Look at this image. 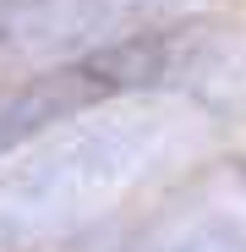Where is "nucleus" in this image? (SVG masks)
<instances>
[{"label":"nucleus","instance_id":"f257e3e1","mask_svg":"<svg viewBox=\"0 0 246 252\" xmlns=\"http://www.w3.org/2000/svg\"><path fill=\"white\" fill-rule=\"evenodd\" d=\"M197 137L202 110L175 99L93 110L88 121L44 137L22 164L0 170V252H44L104 225L164 164L191 154Z\"/></svg>","mask_w":246,"mask_h":252},{"label":"nucleus","instance_id":"f03ea898","mask_svg":"<svg viewBox=\"0 0 246 252\" xmlns=\"http://www.w3.org/2000/svg\"><path fill=\"white\" fill-rule=\"evenodd\" d=\"M115 99H175L202 115L246 110V28L235 22H164L82 55Z\"/></svg>","mask_w":246,"mask_h":252},{"label":"nucleus","instance_id":"7ed1b4c3","mask_svg":"<svg viewBox=\"0 0 246 252\" xmlns=\"http://www.w3.org/2000/svg\"><path fill=\"white\" fill-rule=\"evenodd\" d=\"M82 252H246V159L197 164Z\"/></svg>","mask_w":246,"mask_h":252},{"label":"nucleus","instance_id":"20e7f679","mask_svg":"<svg viewBox=\"0 0 246 252\" xmlns=\"http://www.w3.org/2000/svg\"><path fill=\"white\" fill-rule=\"evenodd\" d=\"M175 6L186 0H0V66L99 55Z\"/></svg>","mask_w":246,"mask_h":252},{"label":"nucleus","instance_id":"39448f33","mask_svg":"<svg viewBox=\"0 0 246 252\" xmlns=\"http://www.w3.org/2000/svg\"><path fill=\"white\" fill-rule=\"evenodd\" d=\"M109 82L88 61H66V66H38L33 77L0 82V159H11L27 143H44L60 121L93 115L109 104Z\"/></svg>","mask_w":246,"mask_h":252}]
</instances>
